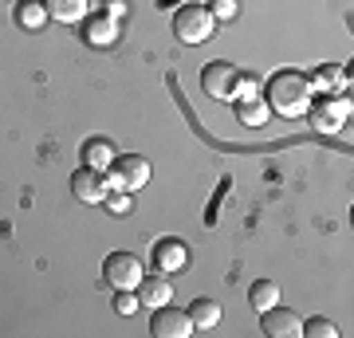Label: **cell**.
<instances>
[{"mask_svg": "<svg viewBox=\"0 0 354 338\" xmlns=\"http://www.w3.org/2000/svg\"><path fill=\"white\" fill-rule=\"evenodd\" d=\"M252 95H260V79H256L252 71H241V87H236V99H232V102L252 99Z\"/></svg>", "mask_w": 354, "mask_h": 338, "instance_id": "22", "label": "cell"}, {"mask_svg": "<svg viewBox=\"0 0 354 338\" xmlns=\"http://www.w3.org/2000/svg\"><path fill=\"white\" fill-rule=\"evenodd\" d=\"M268 106L283 118H304L315 102V91H311V79L304 71H276L268 79V91H264Z\"/></svg>", "mask_w": 354, "mask_h": 338, "instance_id": "1", "label": "cell"}, {"mask_svg": "<svg viewBox=\"0 0 354 338\" xmlns=\"http://www.w3.org/2000/svg\"><path fill=\"white\" fill-rule=\"evenodd\" d=\"M16 28H24V32H44L48 28V8H44V0H16Z\"/></svg>", "mask_w": 354, "mask_h": 338, "instance_id": "13", "label": "cell"}, {"mask_svg": "<svg viewBox=\"0 0 354 338\" xmlns=\"http://www.w3.org/2000/svg\"><path fill=\"white\" fill-rule=\"evenodd\" d=\"M106 181H111V193H134L150 181V162L142 158V153H118L114 165L106 169Z\"/></svg>", "mask_w": 354, "mask_h": 338, "instance_id": "4", "label": "cell"}, {"mask_svg": "<svg viewBox=\"0 0 354 338\" xmlns=\"http://www.w3.org/2000/svg\"><path fill=\"white\" fill-rule=\"evenodd\" d=\"M44 8H48V16L59 20V24H79V20H87L91 0H44Z\"/></svg>", "mask_w": 354, "mask_h": 338, "instance_id": "15", "label": "cell"}, {"mask_svg": "<svg viewBox=\"0 0 354 338\" xmlns=\"http://www.w3.org/2000/svg\"><path fill=\"white\" fill-rule=\"evenodd\" d=\"M174 32L181 44H189V48H197V44H209L216 32V20L213 12L205 8V4H181L174 12Z\"/></svg>", "mask_w": 354, "mask_h": 338, "instance_id": "2", "label": "cell"}, {"mask_svg": "<svg viewBox=\"0 0 354 338\" xmlns=\"http://www.w3.org/2000/svg\"><path fill=\"white\" fill-rule=\"evenodd\" d=\"M102 205H106L111 213H130V209H134V200H130V193H118V189H114V193H111L106 200H102Z\"/></svg>", "mask_w": 354, "mask_h": 338, "instance_id": "24", "label": "cell"}, {"mask_svg": "<svg viewBox=\"0 0 354 338\" xmlns=\"http://www.w3.org/2000/svg\"><path fill=\"white\" fill-rule=\"evenodd\" d=\"M268 114H272V106H268L264 95H252V99L236 102V118H241V126H264Z\"/></svg>", "mask_w": 354, "mask_h": 338, "instance_id": "17", "label": "cell"}, {"mask_svg": "<svg viewBox=\"0 0 354 338\" xmlns=\"http://www.w3.org/2000/svg\"><path fill=\"white\" fill-rule=\"evenodd\" d=\"M83 39H87L91 48H114V44H118V20H111V16H95V20H87Z\"/></svg>", "mask_w": 354, "mask_h": 338, "instance_id": "14", "label": "cell"}, {"mask_svg": "<svg viewBox=\"0 0 354 338\" xmlns=\"http://www.w3.org/2000/svg\"><path fill=\"white\" fill-rule=\"evenodd\" d=\"M260 326H264L268 338H299V330H304V319L291 311V307H268V311H260Z\"/></svg>", "mask_w": 354, "mask_h": 338, "instance_id": "9", "label": "cell"}, {"mask_svg": "<svg viewBox=\"0 0 354 338\" xmlns=\"http://www.w3.org/2000/svg\"><path fill=\"white\" fill-rule=\"evenodd\" d=\"M311 79V91H323V95H327V91H339L342 83H346V75H342V67H319L315 75H307Z\"/></svg>", "mask_w": 354, "mask_h": 338, "instance_id": "19", "label": "cell"}, {"mask_svg": "<svg viewBox=\"0 0 354 338\" xmlns=\"http://www.w3.org/2000/svg\"><path fill=\"white\" fill-rule=\"evenodd\" d=\"M236 87H241V67L236 63H225V59H213L205 63L201 71V91L216 102H232L236 99Z\"/></svg>", "mask_w": 354, "mask_h": 338, "instance_id": "3", "label": "cell"}, {"mask_svg": "<svg viewBox=\"0 0 354 338\" xmlns=\"http://www.w3.org/2000/svg\"><path fill=\"white\" fill-rule=\"evenodd\" d=\"M142 260L134 252H111L106 260H102V279L111 283L114 291H134L142 283Z\"/></svg>", "mask_w": 354, "mask_h": 338, "instance_id": "5", "label": "cell"}, {"mask_svg": "<svg viewBox=\"0 0 354 338\" xmlns=\"http://www.w3.org/2000/svg\"><path fill=\"white\" fill-rule=\"evenodd\" d=\"M71 193H75V200H83V205H102V200L111 197V181H106L102 169L79 165L75 173H71Z\"/></svg>", "mask_w": 354, "mask_h": 338, "instance_id": "7", "label": "cell"}, {"mask_svg": "<svg viewBox=\"0 0 354 338\" xmlns=\"http://www.w3.org/2000/svg\"><path fill=\"white\" fill-rule=\"evenodd\" d=\"M299 335H307V338H339V326L330 323V319H311V323H304Z\"/></svg>", "mask_w": 354, "mask_h": 338, "instance_id": "20", "label": "cell"}, {"mask_svg": "<svg viewBox=\"0 0 354 338\" xmlns=\"http://www.w3.org/2000/svg\"><path fill=\"white\" fill-rule=\"evenodd\" d=\"M150 335L153 338H189L193 335V323H189V311H177V307H158L150 319Z\"/></svg>", "mask_w": 354, "mask_h": 338, "instance_id": "8", "label": "cell"}, {"mask_svg": "<svg viewBox=\"0 0 354 338\" xmlns=\"http://www.w3.org/2000/svg\"><path fill=\"white\" fill-rule=\"evenodd\" d=\"M209 12H213V20L228 24V20H236V16H241V0H213V4H209Z\"/></svg>", "mask_w": 354, "mask_h": 338, "instance_id": "21", "label": "cell"}, {"mask_svg": "<svg viewBox=\"0 0 354 338\" xmlns=\"http://www.w3.org/2000/svg\"><path fill=\"white\" fill-rule=\"evenodd\" d=\"M138 307H142V303H138L134 291H118V295H114V314H134Z\"/></svg>", "mask_w": 354, "mask_h": 338, "instance_id": "23", "label": "cell"}, {"mask_svg": "<svg viewBox=\"0 0 354 338\" xmlns=\"http://www.w3.org/2000/svg\"><path fill=\"white\" fill-rule=\"evenodd\" d=\"M79 158H83V165H91V169H111L114 158H118V150H114L111 138H87L83 142V150H79Z\"/></svg>", "mask_w": 354, "mask_h": 338, "instance_id": "12", "label": "cell"}, {"mask_svg": "<svg viewBox=\"0 0 354 338\" xmlns=\"http://www.w3.org/2000/svg\"><path fill=\"white\" fill-rule=\"evenodd\" d=\"M311 122L323 130V134H335V130H342V126L351 122V99L342 95V91H327L319 102H311Z\"/></svg>", "mask_w": 354, "mask_h": 338, "instance_id": "6", "label": "cell"}, {"mask_svg": "<svg viewBox=\"0 0 354 338\" xmlns=\"http://www.w3.org/2000/svg\"><path fill=\"white\" fill-rule=\"evenodd\" d=\"M221 314H225V307L216 299H193L189 303V323L193 330H213L216 323H221Z\"/></svg>", "mask_w": 354, "mask_h": 338, "instance_id": "16", "label": "cell"}, {"mask_svg": "<svg viewBox=\"0 0 354 338\" xmlns=\"http://www.w3.org/2000/svg\"><path fill=\"white\" fill-rule=\"evenodd\" d=\"M153 267L165 272V276L185 272V267H189V244H185V240H174V236L158 240V244H153Z\"/></svg>", "mask_w": 354, "mask_h": 338, "instance_id": "10", "label": "cell"}, {"mask_svg": "<svg viewBox=\"0 0 354 338\" xmlns=\"http://www.w3.org/2000/svg\"><path fill=\"white\" fill-rule=\"evenodd\" d=\"M248 303H252V311H268V307H276V303H279V283H272V279H256L252 291H248Z\"/></svg>", "mask_w": 354, "mask_h": 338, "instance_id": "18", "label": "cell"}, {"mask_svg": "<svg viewBox=\"0 0 354 338\" xmlns=\"http://www.w3.org/2000/svg\"><path fill=\"white\" fill-rule=\"evenodd\" d=\"M134 295H138V303L146 307V311H158V307H165V303L174 299V283L165 279V272H158V276H142V283L134 288Z\"/></svg>", "mask_w": 354, "mask_h": 338, "instance_id": "11", "label": "cell"}, {"mask_svg": "<svg viewBox=\"0 0 354 338\" xmlns=\"http://www.w3.org/2000/svg\"><path fill=\"white\" fill-rule=\"evenodd\" d=\"M102 16H111V20H122V16H130V4L127 0H106V12Z\"/></svg>", "mask_w": 354, "mask_h": 338, "instance_id": "25", "label": "cell"}, {"mask_svg": "<svg viewBox=\"0 0 354 338\" xmlns=\"http://www.w3.org/2000/svg\"><path fill=\"white\" fill-rule=\"evenodd\" d=\"M12 4H16V0H12Z\"/></svg>", "mask_w": 354, "mask_h": 338, "instance_id": "26", "label": "cell"}]
</instances>
